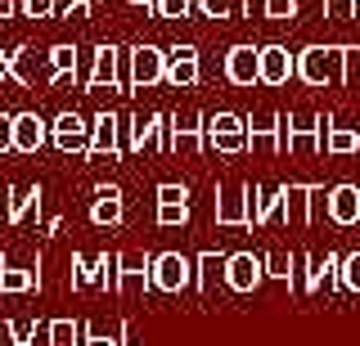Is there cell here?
<instances>
[{
  "mask_svg": "<svg viewBox=\"0 0 360 346\" xmlns=\"http://www.w3.org/2000/svg\"><path fill=\"white\" fill-rule=\"evenodd\" d=\"M194 9L202 18H221V23H230V18L248 14V0H194Z\"/></svg>",
  "mask_w": 360,
  "mask_h": 346,
  "instance_id": "f1b7e54d",
  "label": "cell"
},
{
  "mask_svg": "<svg viewBox=\"0 0 360 346\" xmlns=\"http://www.w3.org/2000/svg\"><path fill=\"white\" fill-rule=\"evenodd\" d=\"M122 117L117 113H99L90 117V149H86V162H117L127 158V140H122Z\"/></svg>",
  "mask_w": 360,
  "mask_h": 346,
  "instance_id": "5b68a950",
  "label": "cell"
},
{
  "mask_svg": "<svg viewBox=\"0 0 360 346\" xmlns=\"http://www.w3.org/2000/svg\"><path fill=\"white\" fill-rule=\"evenodd\" d=\"M0 153H14V113H0Z\"/></svg>",
  "mask_w": 360,
  "mask_h": 346,
  "instance_id": "b9f144b4",
  "label": "cell"
},
{
  "mask_svg": "<svg viewBox=\"0 0 360 346\" xmlns=\"http://www.w3.org/2000/svg\"><path fill=\"white\" fill-rule=\"evenodd\" d=\"M324 153H333V158L360 153V126H333V131H329V144H324Z\"/></svg>",
  "mask_w": 360,
  "mask_h": 346,
  "instance_id": "1f68e13d",
  "label": "cell"
},
{
  "mask_svg": "<svg viewBox=\"0 0 360 346\" xmlns=\"http://www.w3.org/2000/svg\"><path fill=\"white\" fill-rule=\"evenodd\" d=\"M50 144L59 153H82V158H86V149H90V121L77 117V113L54 117L50 121Z\"/></svg>",
  "mask_w": 360,
  "mask_h": 346,
  "instance_id": "9a60e30c",
  "label": "cell"
},
{
  "mask_svg": "<svg viewBox=\"0 0 360 346\" xmlns=\"http://www.w3.org/2000/svg\"><path fill=\"white\" fill-rule=\"evenodd\" d=\"M225 261H230V256H221V252H198L194 256V284H198L202 297H212L217 284H225Z\"/></svg>",
  "mask_w": 360,
  "mask_h": 346,
  "instance_id": "484cf974",
  "label": "cell"
},
{
  "mask_svg": "<svg viewBox=\"0 0 360 346\" xmlns=\"http://www.w3.org/2000/svg\"><path fill=\"white\" fill-rule=\"evenodd\" d=\"M248 14L275 18V23H288V18H297V0H248Z\"/></svg>",
  "mask_w": 360,
  "mask_h": 346,
  "instance_id": "f546056e",
  "label": "cell"
},
{
  "mask_svg": "<svg viewBox=\"0 0 360 346\" xmlns=\"http://www.w3.org/2000/svg\"><path fill=\"white\" fill-rule=\"evenodd\" d=\"M95 284H99V256L72 252V288H95Z\"/></svg>",
  "mask_w": 360,
  "mask_h": 346,
  "instance_id": "4dcf8cb0",
  "label": "cell"
},
{
  "mask_svg": "<svg viewBox=\"0 0 360 346\" xmlns=\"http://www.w3.org/2000/svg\"><path fill=\"white\" fill-rule=\"evenodd\" d=\"M153 288L158 293H185V288H194V256L158 252L153 256Z\"/></svg>",
  "mask_w": 360,
  "mask_h": 346,
  "instance_id": "9c48e42d",
  "label": "cell"
},
{
  "mask_svg": "<svg viewBox=\"0 0 360 346\" xmlns=\"http://www.w3.org/2000/svg\"><path fill=\"white\" fill-rule=\"evenodd\" d=\"M320 211H329V194L315 185H284V225H311Z\"/></svg>",
  "mask_w": 360,
  "mask_h": 346,
  "instance_id": "ba28073f",
  "label": "cell"
},
{
  "mask_svg": "<svg viewBox=\"0 0 360 346\" xmlns=\"http://www.w3.org/2000/svg\"><path fill=\"white\" fill-rule=\"evenodd\" d=\"M27 346H54V333H50V319H37L32 324V342Z\"/></svg>",
  "mask_w": 360,
  "mask_h": 346,
  "instance_id": "7bdbcfd3",
  "label": "cell"
},
{
  "mask_svg": "<svg viewBox=\"0 0 360 346\" xmlns=\"http://www.w3.org/2000/svg\"><path fill=\"white\" fill-rule=\"evenodd\" d=\"M248 149L279 153V113H252L248 117Z\"/></svg>",
  "mask_w": 360,
  "mask_h": 346,
  "instance_id": "cb8c5ba5",
  "label": "cell"
},
{
  "mask_svg": "<svg viewBox=\"0 0 360 346\" xmlns=\"http://www.w3.org/2000/svg\"><path fill=\"white\" fill-rule=\"evenodd\" d=\"M352 50L356 46H307L297 54V76L307 86H329V91H338V86L352 81Z\"/></svg>",
  "mask_w": 360,
  "mask_h": 346,
  "instance_id": "6da1fadb",
  "label": "cell"
},
{
  "mask_svg": "<svg viewBox=\"0 0 360 346\" xmlns=\"http://www.w3.org/2000/svg\"><path fill=\"white\" fill-rule=\"evenodd\" d=\"M41 185H9V198H5V225H22L32 211H41Z\"/></svg>",
  "mask_w": 360,
  "mask_h": 346,
  "instance_id": "7402d4cb",
  "label": "cell"
},
{
  "mask_svg": "<svg viewBox=\"0 0 360 346\" xmlns=\"http://www.w3.org/2000/svg\"><path fill=\"white\" fill-rule=\"evenodd\" d=\"M207 131V149L217 153H248V117L239 113H212L202 121Z\"/></svg>",
  "mask_w": 360,
  "mask_h": 346,
  "instance_id": "52a82bcc",
  "label": "cell"
},
{
  "mask_svg": "<svg viewBox=\"0 0 360 346\" xmlns=\"http://www.w3.org/2000/svg\"><path fill=\"white\" fill-rule=\"evenodd\" d=\"M54 346H82L86 342V324L82 319H50Z\"/></svg>",
  "mask_w": 360,
  "mask_h": 346,
  "instance_id": "d6a6232c",
  "label": "cell"
},
{
  "mask_svg": "<svg viewBox=\"0 0 360 346\" xmlns=\"http://www.w3.org/2000/svg\"><path fill=\"white\" fill-rule=\"evenodd\" d=\"M0 81H14V54L0 50Z\"/></svg>",
  "mask_w": 360,
  "mask_h": 346,
  "instance_id": "f6af8a7d",
  "label": "cell"
},
{
  "mask_svg": "<svg viewBox=\"0 0 360 346\" xmlns=\"http://www.w3.org/2000/svg\"><path fill=\"white\" fill-rule=\"evenodd\" d=\"M122 216H127V198H122V189H117V185L95 189V203H90V220H95V225H122Z\"/></svg>",
  "mask_w": 360,
  "mask_h": 346,
  "instance_id": "603a6c76",
  "label": "cell"
},
{
  "mask_svg": "<svg viewBox=\"0 0 360 346\" xmlns=\"http://www.w3.org/2000/svg\"><path fill=\"white\" fill-rule=\"evenodd\" d=\"M217 225L221 229H252V198H248V185H234V180L217 185Z\"/></svg>",
  "mask_w": 360,
  "mask_h": 346,
  "instance_id": "8992f818",
  "label": "cell"
},
{
  "mask_svg": "<svg viewBox=\"0 0 360 346\" xmlns=\"http://www.w3.org/2000/svg\"><path fill=\"white\" fill-rule=\"evenodd\" d=\"M189 220V189L185 185H158V225L172 229V225H185Z\"/></svg>",
  "mask_w": 360,
  "mask_h": 346,
  "instance_id": "ac0fdd59",
  "label": "cell"
},
{
  "mask_svg": "<svg viewBox=\"0 0 360 346\" xmlns=\"http://www.w3.org/2000/svg\"><path fill=\"white\" fill-rule=\"evenodd\" d=\"M41 288V270L37 265H9V256H0V293H32Z\"/></svg>",
  "mask_w": 360,
  "mask_h": 346,
  "instance_id": "4316f807",
  "label": "cell"
},
{
  "mask_svg": "<svg viewBox=\"0 0 360 346\" xmlns=\"http://www.w3.org/2000/svg\"><path fill=\"white\" fill-rule=\"evenodd\" d=\"M131 5H144V9H153V0H131Z\"/></svg>",
  "mask_w": 360,
  "mask_h": 346,
  "instance_id": "7dc6e473",
  "label": "cell"
},
{
  "mask_svg": "<svg viewBox=\"0 0 360 346\" xmlns=\"http://www.w3.org/2000/svg\"><path fill=\"white\" fill-rule=\"evenodd\" d=\"M99 288L117 293V252H99Z\"/></svg>",
  "mask_w": 360,
  "mask_h": 346,
  "instance_id": "d590c367",
  "label": "cell"
},
{
  "mask_svg": "<svg viewBox=\"0 0 360 346\" xmlns=\"http://www.w3.org/2000/svg\"><path fill=\"white\" fill-rule=\"evenodd\" d=\"M50 144V121L41 113H14V153H41Z\"/></svg>",
  "mask_w": 360,
  "mask_h": 346,
  "instance_id": "e0dca14e",
  "label": "cell"
},
{
  "mask_svg": "<svg viewBox=\"0 0 360 346\" xmlns=\"http://www.w3.org/2000/svg\"><path fill=\"white\" fill-rule=\"evenodd\" d=\"M307 284H311V297H315V293H329L333 284H342V256H338V252L311 256V265H307Z\"/></svg>",
  "mask_w": 360,
  "mask_h": 346,
  "instance_id": "d4e9b609",
  "label": "cell"
},
{
  "mask_svg": "<svg viewBox=\"0 0 360 346\" xmlns=\"http://www.w3.org/2000/svg\"><path fill=\"white\" fill-rule=\"evenodd\" d=\"M153 288V256L149 252H117V293L144 297Z\"/></svg>",
  "mask_w": 360,
  "mask_h": 346,
  "instance_id": "30bf717a",
  "label": "cell"
},
{
  "mask_svg": "<svg viewBox=\"0 0 360 346\" xmlns=\"http://www.w3.org/2000/svg\"><path fill=\"white\" fill-rule=\"evenodd\" d=\"M266 284V256L257 252H234L225 261V288L230 293H257Z\"/></svg>",
  "mask_w": 360,
  "mask_h": 346,
  "instance_id": "8fae6325",
  "label": "cell"
},
{
  "mask_svg": "<svg viewBox=\"0 0 360 346\" xmlns=\"http://www.w3.org/2000/svg\"><path fill=\"white\" fill-rule=\"evenodd\" d=\"M18 14V0H0V18H14Z\"/></svg>",
  "mask_w": 360,
  "mask_h": 346,
  "instance_id": "bcb514c9",
  "label": "cell"
},
{
  "mask_svg": "<svg viewBox=\"0 0 360 346\" xmlns=\"http://www.w3.org/2000/svg\"><path fill=\"white\" fill-rule=\"evenodd\" d=\"M77 63H82V50H77V46H54L50 50V72H45V81L59 86L63 76H77Z\"/></svg>",
  "mask_w": 360,
  "mask_h": 346,
  "instance_id": "83f0119b",
  "label": "cell"
},
{
  "mask_svg": "<svg viewBox=\"0 0 360 346\" xmlns=\"http://www.w3.org/2000/svg\"><path fill=\"white\" fill-rule=\"evenodd\" d=\"M172 153V117L167 113H135L127 121V153Z\"/></svg>",
  "mask_w": 360,
  "mask_h": 346,
  "instance_id": "277c9868",
  "label": "cell"
},
{
  "mask_svg": "<svg viewBox=\"0 0 360 346\" xmlns=\"http://www.w3.org/2000/svg\"><path fill=\"white\" fill-rule=\"evenodd\" d=\"M342 288L347 293H360V252L342 256Z\"/></svg>",
  "mask_w": 360,
  "mask_h": 346,
  "instance_id": "ab89813d",
  "label": "cell"
},
{
  "mask_svg": "<svg viewBox=\"0 0 360 346\" xmlns=\"http://www.w3.org/2000/svg\"><path fill=\"white\" fill-rule=\"evenodd\" d=\"M117 68H122V50L117 46H95L90 50V68L77 76V81H82L86 91H104V86L117 91Z\"/></svg>",
  "mask_w": 360,
  "mask_h": 346,
  "instance_id": "7c38bea8",
  "label": "cell"
},
{
  "mask_svg": "<svg viewBox=\"0 0 360 346\" xmlns=\"http://www.w3.org/2000/svg\"><path fill=\"white\" fill-rule=\"evenodd\" d=\"M90 5H95V0H63V14L68 18H82V14H90Z\"/></svg>",
  "mask_w": 360,
  "mask_h": 346,
  "instance_id": "ee69618b",
  "label": "cell"
},
{
  "mask_svg": "<svg viewBox=\"0 0 360 346\" xmlns=\"http://www.w3.org/2000/svg\"><path fill=\"white\" fill-rule=\"evenodd\" d=\"M32 59H37V50H14V86H22V91L32 86Z\"/></svg>",
  "mask_w": 360,
  "mask_h": 346,
  "instance_id": "e575fe53",
  "label": "cell"
},
{
  "mask_svg": "<svg viewBox=\"0 0 360 346\" xmlns=\"http://www.w3.org/2000/svg\"><path fill=\"white\" fill-rule=\"evenodd\" d=\"M198 76H202L198 46H176V50H167V86L189 91V86H198Z\"/></svg>",
  "mask_w": 360,
  "mask_h": 346,
  "instance_id": "2e32d148",
  "label": "cell"
},
{
  "mask_svg": "<svg viewBox=\"0 0 360 346\" xmlns=\"http://www.w3.org/2000/svg\"><path fill=\"white\" fill-rule=\"evenodd\" d=\"M360 14V0H324V18H338V23H347V18Z\"/></svg>",
  "mask_w": 360,
  "mask_h": 346,
  "instance_id": "74e56055",
  "label": "cell"
},
{
  "mask_svg": "<svg viewBox=\"0 0 360 346\" xmlns=\"http://www.w3.org/2000/svg\"><path fill=\"white\" fill-rule=\"evenodd\" d=\"M202 113L172 117V153H202L207 149V131H202Z\"/></svg>",
  "mask_w": 360,
  "mask_h": 346,
  "instance_id": "d6986e66",
  "label": "cell"
},
{
  "mask_svg": "<svg viewBox=\"0 0 360 346\" xmlns=\"http://www.w3.org/2000/svg\"><path fill=\"white\" fill-rule=\"evenodd\" d=\"M248 198H252V229L266 225H284V185H248Z\"/></svg>",
  "mask_w": 360,
  "mask_h": 346,
  "instance_id": "5bb4252c",
  "label": "cell"
},
{
  "mask_svg": "<svg viewBox=\"0 0 360 346\" xmlns=\"http://www.w3.org/2000/svg\"><path fill=\"white\" fill-rule=\"evenodd\" d=\"M266 279H292V252H270L266 256Z\"/></svg>",
  "mask_w": 360,
  "mask_h": 346,
  "instance_id": "8d00e7d4",
  "label": "cell"
},
{
  "mask_svg": "<svg viewBox=\"0 0 360 346\" xmlns=\"http://www.w3.org/2000/svg\"><path fill=\"white\" fill-rule=\"evenodd\" d=\"M59 0H18V14L22 18H54Z\"/></svg>",
  "mask_w": 360,
  "mask_h": 346,
  "instance_id": "f35d334b",
  "label": "cell"
},
{
  "mask_svg": "<svg viewBox=\"0 0 360 346\" xmlns=\"http://www.w3.org/2000/svg\"><path fill=\"white\" fill-rule=\"evenodd\" d=\"M288 76H297V54H288V46H262V86H288Z\"/></svg>",
  "mask_w": 360,
  "mask_h": 346,
  "instance_id": "ffe728a7",
  "label": "cell"
},
{
  "mask_svg": "<svg viewBox=\"0 0 360 346\" xmlns=\"http://www.w3.org/2000/svg\"><path fill=\"white\" fill-rule=\"evenodd\" d=\"M82 346H122V328L104 333V328H95V324H86V342Z\"/></svg>",
  "mask_w": 360,
  "mask_h": 346,
  "instance_id": "60d3db41",
  "label": "cell"
},
{
  "mask_svg": "<svg viewBox=\"0 0 360 346\" xmlns=\"http://www.w3.org/2000/svg\"><path fill=\"white\" fill-rule=\"evenodd\" d=\"M167 81V50L158 46H131L122 50V68H117V91H149V86Z\"/></svg>",
  "mask_w": 360,
  "mask_h": 346,
  "instance_id": "3957f363",
  "label": "cell"
},
{
  "mask_svg": "<svg viewBox=\"0 0 360 346\" xmlns=\"http://www.w3.org/2000/svg\"><path fill=\"white\" fill-rule=\"evenodd\" d=\"M153 14L162 18V23H172V18H189V14H194V0H153Z\"/></svg>",
  "mask_w": 360,
  "mask_h": 346,
  "instance_id": "836d02e7",
  "label": "cell"
},
{
  "mask_svg": "<svg viewBox=\"0 0 360 346\" xmlns=\"http://www.w3.org/2000/svg\"><path fill=\"white\" fill-rule=\"evenodd\" d=\"M333 117L315 113H279V153H324Z\"/></svg>",
  "mask_w": 360,
  "mask_h": 346,
  "instance_id": "7a4b0ae2",
  "label": "cell"
},
{
  "mask_svg": "<svg viewBox=\"0 0 360 346\" xmlns=\"http://www.w3.org/2000/svg\"><path fill=\"white\" fill-rule=\"evenodd\" d=\"M324 216H329L333 225H360V185H333Z\"/></svg>",
  "mask_w": 360,
  "mask_h": 346,
  "instance_id": "44dd1931",
  "label": "cell"
},
{
  "mask_svg": "<svg viewBox=\"0 0 360 346\" xmlns=\"http://www.w3.org/2000/svg\"><path fill=\"white\" fill-rule=\"evenodd\" d=\"M225 81L230 86H262V46H230L225 50Z\"/></svg>",
  "mask_w": 360,
  "mask_h": 346,
  "instance_id": "4fadbf2b",
  "label": "cell"
}]
</instances>
